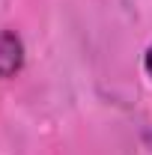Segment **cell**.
<instances>
[{
  "instance_id": "1",
  "label": "cell",
  "mask_w": 152,
  "mask_h": 155,
  "mask_svg": "<svg viewBox=\"0 0 152 155\" xmlns=\"http://www.w3.org/2000/svg\"><path fill=\"white\" fill-rule=\"evenodd\" d=\"M24 63V45L12 30L0 33V78H12Z\"/></svg>"
},
{
  "instance_id": "3",
  "label": "cell",
  "mask_w": 152,
  "mask_h": 155,
  "mask_svg": "<svg viewBox=\"0 0 152 155\" xmlns=\"http://www.w3.org/2000/svg\"><path fill=\"white\" fill-rule=\"evenodd\" d=\"M146 143H149V146H152V134H146Z\"/></svg>"
},
{
  "instance_id": "2",
  "label": "cell",
  "mask_w": 152,
  "mask_h": 155,
  "mask_svg": "<svg viewBox=\"0 0 152 155\" xmlns=\"http://www.w3.org/2000/svg\"><path fill=\"white\" fill-rule=\"evenodd\" d=\"M143 63H146V72H149V78H152V45H149V51H146V60H143Z\"/></svg>"
}]
</instances>
